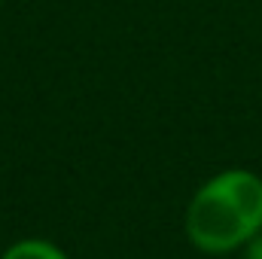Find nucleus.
<instances>
[{
	"mask_svg": "<svg viewBox=\"0 0 262 259\" xmlns=\"http://www.w3.org/2000/svg\"><path fill=\"white\" fill-rule=\"evenodd\" d=\"M262 232V177L244 168L213 174L186 207V238L201 253L241 250Z\"/></svg>",
	"mask_w": 262,
	"mask_h": 259,
	"instance_id": "nucleus-1",
	"label": "nucleus"
},
{
	"mask_svg": "<svg viewBox=\"0 0 262 259\" xmlns=\"http://www.w3.org/2000/svg\"><path fill=\"white\" fill-rule=\"evenodd\" d=\"M0 259H67V253L61 247H55L52 241H43V238H21V241L9 244Z\"/></svg>",
	"mask_w": 262,
	"mask_h": 259,
	"instance_id": "nucleus-2",
	"label": "nucleus"
},
{
	"mask_svg": "<svg viewBox=\"0 0 262 259\" xmlns=\"http://www.w3.org/2000/svg\"><path fill=\"white\" fill-rule=\"evenodd\" d=\"M244 259H262V232H256V235L244 244Z\"/></svg>",
	"mask_w": 262,
	"mask_h": 259,
	"instance_id": "nucleus-3",
	"label": "nucleus"
}]
</instances>
